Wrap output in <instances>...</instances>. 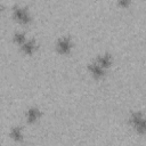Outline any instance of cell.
<instances>
[{"mask_svg":"<svg viewBox=\"0 0 146 146\" xmlns=\"http://www.w3.org/2000/svg\"><path fill=\"white\" fill-rule=\"evenodd\" d=\"M129 123L138 133L146 132V115L140 112H133L129 116Z\"/></svg>","mask_w":146,"mask_h":146,"instance_id":"6da1fadb","label":"cell"},{"mask_svg":"<svg viewBox=\"0 0 146 146\" xmlns=\"http://www.w3.org/2000/svg\"><path fill=\"white\" fill-rule=\"evenodd\" d=\"M13 16L17 22H19L22 24H27L31 22V15H30L27 8L19 6V5H15L13 7Z\"/></svg>","mask_w":146,"mask_h":146,"instance_id":"7a4b0ae2","label":"cell"},{"mask_svg":"<svg viewBox=\"0 0 146 146\" xmlns=\"http://www.w3.org/2000/svg\"><path fill=\"white\" fill-rule=\"evenodd\" d=\"M73 48V42L71 40L70 36H62L57 40V43H56V49L59 54L62 55H67L71 52Z\"/></svg>","mask_w":146,"mask_h":146,"instance_id":"3957f363","label":"cell"},{"mask_svg":"<svg viewBox=\"0 0 146 146\" xmlns=\"http://www.w3.org/2000/svg\"><path fill=\"white\" fill-rule=\"evenodd\" d=\"M40 116H41V111H40L39 107H36V106L30 107V108L26 111V113H25V119H26V121H27L29 123H34V122H36V121L40 119Z\"/></svg>","mask_w":146,"mask_h":146,"instance_id":"277c9868","label":"cell"},{"mask_svg":"<svg viewBox=\"0 0 146 146\" xmlns=\"http://www.w3.org/2000/svg\"><path fill=\"white\" fill-rule=\"evenodd\" d=\"M88 70H89L90 74L96 79H100V78H103L105 75V70L100 65H98L96 62L89 63L88 64Z\"/></svg>","mask_w":146,"mask_h":146,"instance_id":"5b68a950","label":"cell"},{"mask_svg":"<svg viewBox=\"0 0 146 146\" xmlns=\"http://www.w3.org/2000/svg\"><path fill=\"white\" fill-rule=\"evenodd\" d=\"M112 60L113 59H112V56L110 54H103V55H100V56L97 57L96 63L98 65H100L104 70H106V68H108L112 65Z\"/></svg>","mask_w":146,"mask_h":146,"instance_id":"8992f818","label":"cell"},{"mask_svg":"<svg viewBox=\"0 0 146 146\" xmlns=\"http://www.w3.org/2000/svg\"><path fill=\"white\" fill-rule=\"evenodd\" d=\"M21 48H22V50H23L24 54H26V55H32V54L36 50V42H35V40L30 39V40H27L24 44H22Z\"/></svg>","mask_w":146,"mask_h":146,"instance_id":"52a82bcc","label":"cell"},{"mask_svg":"<svg viewBox=\"0 0 146 146\" xmlns=\"http://www.w3.org/2000/svg\"><path fill=\"white\" fill-rule=\"evenodd\" d=\"M9 135H10L11 139H14L15 141H22L23 140V130L19 125H14L10 129Z\"/></svg>","mask_w":146,"mask_h":146,"instance_id":"ba28073f","label":"cell"},{"mask_svg":"<svg viewBox=\"0 0 146 146\" xmlns=\"http://www.w3.org/2000/svg\"><path fill=\"white\" fill-rule=\"evenodd\" d=\"M13 40H14L15 43H17V44H19V46L24 44V43L27 41V40H26V35H25V33H24L23 31H16V32L14 33V35H13Z\"/></svg>","mask_w":146,"mask_h":146,"instance_id":"9c48e42d","label":"cell"},{"mask_svg":"<svg viewBox=\"0 0 146 146\" xmlns=\"http://www.w3.org/2000/svg\"><path fill=\"white\" fill-rule=\"evenodd\" d=\"M130 2L129 1H119L117 2V5H120V6H128Z\"/></svg>","mask_w":146,"mask_h":146,"instance_id":"30bf717a","label":"cell"}]
</instances>
